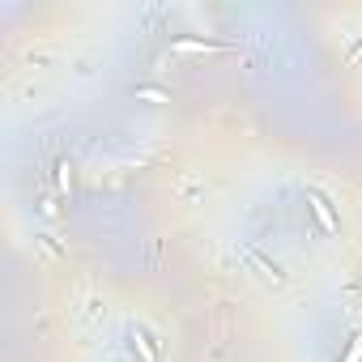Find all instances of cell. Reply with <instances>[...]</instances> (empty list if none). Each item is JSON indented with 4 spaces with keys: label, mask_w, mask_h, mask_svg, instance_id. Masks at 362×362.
<instances>
[{
    "label": "cell",
    "mask_w": 362,
    "mask_h": 362,
    "mask_svg": "<svg viewBox=\"0 0 362 362\" xmlns=\"http://www.w3.org/2000/svg\"><path fill=\"white\" fill-rule=\"evenodd\" d=\"M307 209H311V218L320 222V230H324V235H332V239L341 235V218H337L332 201H328L320 188H307Z\"/></svg>",
    "instance_id": "obj_1"
},
{
    "label": "cell",
    "mask_w": 362,
    "mask_h": 362,
    "mask_svg": "<svg viewBox=\"0 0 362 362\" xmlns=\"http://www.w3.org/2000/svg\"><path fill=\"white\" fill-rule=\"evenodd\" d=\"M235 43H222V39H175L170 43V52H179V56H188V52H230Z\"/></svg>",
    "instance_id": "obj_2"
},
{
    "label": "cell",
    "mask_w": 362,
    "mask_h": 362,
    "mask_svg": "<svg viewBox=\"0 0 362 362\" xmlns=\"http://www.w3.org/2000/svg\"><path fill=\"white\" fill-rule=\"evenodd\" d=\"M247 260H252V264L260 269V277H269L273 286H281V281H286V273L277 269V260H269V256H264L260 247H247Z\"/></svg>",
    "instance_id": "obj_3"
},
{
    "label": "cell",
    "mask_w": 362,
    "mask_h": 362,
    "mask_svg": "<svg viewBox=\"0 0 362 362\" xmlns=\"http://www.w3.org/2000/svg\"><path fill=\"white\" fill-rule=\"evenodd\" d=\"M128 341H132V349L141 354V362H158V345H153V337L136 324V328H128Z\"/></svg>",
    "instance_id": "obj_4"
},
{
    "label": "cell",
    "mask_w": 362,
    "mask_h": 362,
    "mask_svg": "<svg viewBox=\"0 0 362 362\" xmlns=\"http://www.w3.org/2000/svg\"><path fill=\"white\" fill-rule=\"evenodd\" d=\"M341 362H362V332L358 337H349V349H345V358Z\"/></svg>",
    "instance_id": "obj_5"
},
{
    "label": "cell",
    "mask_w": 362,
    "mask_h": 362,
    "mask_svg": "<svg viewBox=\"0 0 362 362\" xmlns=\"http://www.w3.org/2000/svg\"><path fill=\"white\" fill-rule=\"evenodd\" d=\"M136 98H145V103H170V94H162V90H136Z\"/></svg>",
    "instance_id": "obj_6"
}]
</instances>
